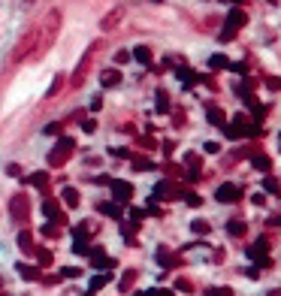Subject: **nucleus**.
I'll list each match as a JSON object with an SVG mask.
<instances>
[{
	"label": "nucleus",
	"mask_w": 281,
	"mask_h": 296,
	"mask_svg": "<svg viewBox=\"0 0 281 296\" xmlns=\"http://www.w3.org/2000/svg\"><path fill=\"white\" fill-rule=\"evenodd\" d=\"M58 27H61V12H49L43 21L36 24V46H33V55L30 58H43L52 49L55 36H58Z\"/></svg>",
	"instance_id": "1"
},
{
	"label": "nucleus",
	"mask_w": 281,
	"mask_h": 296,
	"mask_svg": "<svg viewBox=\"0 0 281 296\" xmlns=\"http://www.w3.org/2000/svg\"><path fill=\"white\" fill-rule=\"evenodd\" d=\"M33 46H36V27H30V30H24L21 33V40L12 46V52H9V64L15 67V64H21L24 58H30L33 55Z\"/></svg>",
	"instance_id": "2"
},
{
	"label": "nucleus",
	"mask_w": 281,
	"mask_h": 296,
	"mask_svg": "<svg viewBox=\"0 0 281 296\" xmlns=\"http://www.w3.org/2000/svg\"><path fill=\"white\" fill-rule=\"evenodd\" d=\"M100 52V43H91L88 46V52L82 55V61H79V67L73 70V88H79L85 82V76H88V70H91V64H94V55Z\"/></svg>",
	"instance_id": "3"
},
{
	"label": "nucleus",
	"mask_w": 281,
	"mask_h": 296,
	"mask_svg": "<svg viewBox=\"0 0 281 296\" xmlns=\"http://www.w3.org/2000/svg\"><path fill=\"white\" fill-rule=\"evenodd\" d=\"M124 15H127V9H124V6H115V9H112L109 15H103V21H100V27H103V30H115L118 24H121V21H124Z\"/></svg>",
	"instance_id": "4"
},
{
	"label": "nucleus",
	"mask_w": 281,
	"mask_h": 296,
	"mask_svg": "<svg viewBox=\"0 0 281 296\" xmlns=\"http://www.w3.org/2000/svg\"><path fill=\"white\" fill-rule=\"evenodd\" d=\"M112 194H115L118 203H127V200L133 197V188H130L127 181H112Z\"/></svg>",
	"instance_id": "5"
},
{
	"label": "nucleus",
	"mask_w": 281,
	"mask_h": 296,
	"mask_svg": "<svg viewBox=\"0 0 281 296\" xmlns=\"http://www.w3.org/2000/svg\"><path fill=\"white\" fill-rule=\"evenodd\" d=\"M239 197H242V191H239L236 184H221V188H218V200L221 203H236Z\"/></svg>",
	"instance_id": "6"
},
{
	"label": "nucleus",
	"mask_w": 281,
	"mask_h": 296,
	"mask_svg": "<svg viewBox=\"0 0 281 296\" xmlns=\"http://www.w3.org/2000/svg\"><path fill=\"white\" fill-rule=\"evenodd\" d=\"M245 21H248V15H245L242 9H239V6H233V9H230V15H227V27L239 30V27H242Z\"/></svg>",
	"instance_id": "7"
},
{
	"label": "nucleus",
	"mask_w": 281,
	"mask_h": 296,
	"mask_svg": "<svg viewBox=\"0 0 281 296\" xmlns=\"http://www.w3.org/2000/svg\"><path fill=\"white\" fill-rule=\"evenodd\" d=\"M100 82H103V88H115L118 82H121V76H118V70H106L100 76Z\"/></svg>",
	"instance_id": "8"
},
{
	"label": "nucleus",
	"mask_w": 281,
	"mask_h": 296,
	"mask_svg": "<svg viewBox=\"0 0 281 296\" xmlns=\"http://www.w3.org/2000/svg\"><path fill=\"white\" fill-rule=\"evenodd\" d=\"M130 58H136L139 64H151V49H148V46H136Z\"/></svg>",
	"instance_id": "9"
},
{
	"label": "nucleus",
	"mask_w": 281,
	"mask_h": 296,
	"mask_svg": "<svg viewBox=\"0 0 281 296\" xmlns=\"http://www.w3.org/2000/svg\"><path fill=\"white\" fill-rule=\"evenodd\" d=\"M176 73H179V79H182L185 85H196V79H199L196 73H190V70H176Z\"/></svg>",
	"instance_id": "10"
},
{
	"label": "nucleus",
	"mask_w": 281,
	"mask_h": 296,
	"mask_svg": "<svg viewBox=\"0 0 281 296\" xmlns=\"http://www.w3.org/2000/svg\"><path fill=\"white\" fill-rule=\"evenodd\" d=\"M12 215L24 218V197H12Z\"/></svg>",
	"instance_id": "11"
},
{
	"label": "nucleus",
	"mask_w": 281,
	"mask_h": 296,
	"mask_svg": "<svg viewBox=\"0 0 281 296\" xmlns=\"http://www.w3.org/2000/svg\"><path fill=\"white\" fill-rule=\"evenodd\" d=\"M209 121H212V124H218V127H224V112L212 106V109H209Z\"/></svg>",
	"instance_id": "12"
},
{
	"label": "nucleus",
	"mask_w": 281,
	"mask_h": 296,
	"mask_svg": "<svg viewBox=\"0 0 281 296\" xmlns=\"http://www.w3.org/2000/svg\"><path fill=\"white\" fill-rule=\"evenodd\" d=\"M64 200H67V206H79V191L64 188Z\"/></svg>",
	"instance_id": "13"
},
{
	"label": "nucleus",
	"mask_w": 281,
	"mask_h": 296,
	"mask_svg": "<svg viewBox=\"0 0 281 296\" xmlns=\"http://www.w3.org/2000/svg\"><path fill=\"white\" fill-rule=\"evenodd\" d=\"M251 163H254V166H257V169H269V166H272V160H269V157H266V154H257V157H254V160H251Z\"/></svg>",
	"instance_id": "14"
},
{
	"label": "nucleus",
	"mask_w": 281,
	"mask_h": 296,
	"mask_svg": "<svg viewBox=\"0 0 281 296\" xmlns=\"http://www.w3.org/2000/svg\"><path fill=\"white\" fill-rule=\"evenodd\" d=\"M100 212H106V215H112V218H118V215H121V209H118L115 203H106V206H100Z\"/></svg>",
	"instance_id": "15"
},
{
	"label": "nucleus",
	"mask_w": 281,
	"mask_h": 296,
	"mask_svg": "<svg viewBox=\"0 0 281 296\" xmlns=\"http://www.w3.org/2000/svg\"><path fill=\"white\" fill-rule=\"evenodd\" d=\"M209 67H212V70H221V67H227V58H224V55H215V58L209 61Z\"/></svg>",
	"instance_id": "16"
},
{
	"label": "nucleus",
	"mask_w": 281,
	"mask_h": 296,
	"mask_svg": "<svg viewBox=\"0 0 281 296\" xmlns=\"http://www.w3.org/2000/svg\"><path fill=\"white\" fill-rule=\"evenodd\" d=\"M61 79H64V76H55V85H52V88H49V91H46V97H55V94H58V91H61V85H64V82H61Z\"/></svg>",
	"instance_id": "17"
},
{
	"label": "nucleus",
	"mask_w": 281,
	"mask_h": 296,
	"mask_svg": "<svg viewBox=\"0 0 281 296\" xmlns=\"http://www.w3.org/2000/svg\"><path fill=\"white\" fill-rule=\"evenodd\" d=\"M127 61H130V52L127 49H121V52L115 55V64H127Z\"/></svg>",
	"instance_id": "18"
},
{
	"label": "nucleus",
	"mask_w": 281,
	"mask_h": 296,
	"mask_svg": "<svg viewBox=\"0 0 281 296\" xmlns=\"http://www.w3.org/2000/svg\"><path fill=\"white\" fill-rule=\"evenodd\" d=\"M157 109H160V112H167V94L164 91H157Z\"/></svg>",
	"instance_id": "19"
},
{
	"label": "nucleus",
	"mask_w": 281,
	"mask_h": 296,
	"mask_svg": "<svg viewBox=\"0 0 281 296\" xmlns=\"http://www.w3.org/2000/svg\"><path fill=\"white\" fill-rule=\"evenodd\" d=\"M33 184H36V188H43V184H46V172H36L33 175Z\"/></svg>",
	"instance_id": "20"
},
{
	"label": "nucleus",
	"mask_w": 281,
	"mask_h": 296,
	"mask_svg": "<svg viewBox=\"0 0 281 296\" xmlns=\"http://www.w3.org/2000/svg\"><path fill=\"white\" fill-rule=\"evenodd\" d=\"M103 284H106V275H97V278L91 281V287H94V290H97V287H103Z\"/></svg>",
	"instance_id": "21"
},
{
	"label": "nucleus",
	"mask_w": 281,
	"mask_h": 296,
	"mask_svg": "<svg viewBox=\"0 0 281 296\" xmlns=\"http://www.w3.org/2000/svg\"><path fill=\"white\" fill-rule=\"evenodd\" d=\"M100 106H103V97H94V100H91V112H97Z\"/></svg>",
	"instance_id": "22"
},
{
	"label": "nucleus",
	"mask_w": 281,
	"mask_h": 296,
	"mask_svg": "<svg viewBox=\"0 0 281 296\" xmlns=\"http://www.w3.org/2000/svg\"><path fill=\"white\" fill-rule=\"evenodd\" d=\"M46 215H58V203H46Z\"/></svg>",
	"instance_id": "23"
},
{
	"label": "nucleus",
	"mask_w": 281,
	"mask_h": 296,
	"mask_svg": "<svg viewBox=\"0 0 281 296\" xmlns=\"http://www.w3.org/2000/svg\"><path fill=\"white\" fill-rule=\"evenodd\" d=\"M209 296H233V293H230V290L224 287V290H209Z\"/></svg>",
	"instance_id": "24"
},
{
	"label": "nucleus",
	"mask_w": 281,
	"mask_h": 296,
	"mask_svg": "<svg viewBox=\"0 0 281 296\" xmlns=\"http://www.w3.org/2000/svg\"><path fill=\"white\" fill-rule=\"evenodd\" d=\"M269 296H281V290H275V293H269Z\"/></svg>",
	"instance_id": "25"
},
{
	"label": "nucleus",
	"mask_w": 281,
	"mask_h": 296,
	"mask_svg": "<svg viewBox=\"0 0 281 296\" xmlns=\"http://www.w3.org/2000/svg\"><path fill=\"white\" fill-rule=\"evenodd\" d=\"M233 3H242V0H233Z\"/></svg>",
	"instance_id": "26"
}]
</instances>
